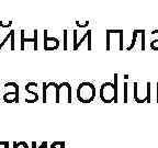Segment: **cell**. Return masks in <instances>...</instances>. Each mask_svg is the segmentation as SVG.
<instances>
[{"label":"cell","mask_w":158,"mask_h":148,"mask_svg":"<svg viewBox=\"0 0 158 148\" xmlns=\"http://www.w3.org/2000/svg\"><path fill=\"white\" fill-rule=\"evenodd\" d=\"M77 99L81 103H91L97 96V89L94 84L84 81L77 88Z\"/></svg>","instance_id":"3"},{"label":"cell","mask_w":158,"mask_h":148,"mask_svg":"<svg viewBox=\"0 0 158 148\" xmlns=\"http://www.w3.org/2000/svg\"><path fill=\"white\" fill-rule=\"evenodd\" d=\"M6 84L11 90L5 91L2 94V100L6 103H19V84L15 81H9Z\"/></svg>","instance_id":"8"},{"label":"cell","mask_w":158,"mask_h":148,"mask_svg":"<svg viewBox=\"0 0 158 148\" xmlns=\"http://www.w3.org/2000/svg\"><path fill=\"white\" fill-rule=\"evenodd\" d=\"M146 31L143 29H135L132 33V42L126 47V51L138 48L139 51H145L146 48Z\"/></svg>","instance_id":"6"},{"label":"cell","mask_w":158,"mask_h":148,"mask_svg":"<svg viewBox=\"0 0 158 148\" xmlns=\"http://www.w3.org/2000/svg\"><path fill=\"white\" fill-rule=\"evenodd\" d=\"M99 97L103 103H112V102L118 103L115 91H114V84L111 81H106L101 84Z\"/></svg>","instance_id":"5"},{"label":"cell","mask_w":158,"mask_h":148,"mask_svg":"<svg viewBox=\"0 0 158 148\" xmlns=\"http://www.w3.org/2000/svg\"><path fill=\"white\" fill-rule=\"evenodd\" d=\"M68 33L69 31L67 29H65L64 31H63V49L64 51H68L69 48H70V46H69V39H68Z\"/></svg>","instance_id":"13"},{"label":"cell","mask_w":158,"mask_h":148,"mask_svg":"<svg viewBox=\"0 0 158 148\" xmlns=\"http://www.w3.org/2000/svg\"><path fill=\"white\" fill-rule=\"evenodd\" d=\"M30 148H48V143L44 141L40 144V146H37L36 142H32V143H31V147Z\"/></svg>","instance_id":"15"},{"label":"cell","mask_w":158,"mask_h":148,"mask_svg":"<svg viewBox=\"0 0 158 148\" xmlns=\"http://www.w3.org/2000/svg\"><path fill=\"white\" fill-rule=\"evenodd\" d=\"M12 25V21H9V22L5 23L3 21H0V27H10Z\"/></svg>","instance_id":"19"},{"label":"cell","mask_w":158,"mask_h":148,"mask_svg":"<svg viewBox=\"0 0 158 148\" xmlns=\"http://www.w3.org/2000/svg\"><path fill=\"white\" fill-rule=\"evenodd\" d=\"M60 46V41L55 36H48V30L43 31V49L56 51Z\"/></svg>","instance_id":"9"},{"label":"cell","mask_w":158,"mask_h":148,"mask_svg":"<svg viewBox=\"0 0 158 148\" xmlns=\"http://www.w3.org/2000/svg\"><path fill=\"white\" fill-rule=\"evenodd\" d=\"M123 51L124 49V31L121 29L106 30V51Z\"/></svg>","instance_id":"2"},{"label":"cell","mask_w":158,"mask_h":148,"mask_svg":"<svg viewBox=\"0 0 158 148\" xmlns=\"http://www.w3.org/2000/svg\"><path fill=\"white\" fill-rule=\"evenodd\" d=\"M84 44L88 51L92 49V31L86 30L78 37V30H73V51H78Z\"/></svg>","instance_id":"4"},{"label":"cell","mask_w":158,"mask_h":148,"mask_svg":"<svg viewBox=\"0 0 158 148\" xmlns=\"http://www.w3.org/2000/svg\"><path fill=\"white\" fill-rule=\"evenodd\" d=\"M76 25L80 29V27H88L89 25V21H85L84 23H80L79 21H76Z\"/></svg>","instance_id":"17"},{"label":"cell","mask_w":158,"mask_h":148,"mask_svg":"<svg viewBox=\"0 0 158 148\" xmlns=\"http://www.w3.org/2000/svg\"><path fill=\"white\" fill-rule=\"evenodd\" d=\"M66 146V144H65V142H53L51 145H49L48 148H66L65 147Z\"/></svg>","instance_id":"16"},{"label":"cell","mask_w":158,"mask_h":148,"mask_svg":"<svg viewBox=\"0 0 158 148\" xmlns=\"http://www.w3.org/2000/svg\"><path fill=\"white\" fill-rule=\"evenodd\" d=\"M156 91H157V93H156V102L158 103V82H157V84H156Z\"/></svg>","instance_id":"20"},{"label":"cell","mask_w":158,"mask_h":148,"mask_svg":"<svg viewBox=\"0 0 158 148\" xmlns=\"http://www.w3.org/2000/svg\"><path fill=\"white\" fill-rule=\"evenodd\" d=\"M10 41V51H15V30H10L9 32L6 34V37L0 42V51Z\"/></svg>","instance_id":"11"},{"label":"cell","mask_w":158,"mask_h":148,"mask_svg":"<svg viewBox=\"0 0 158 148\" xmlns=\"http://www.w3.org/2000/svg\"><path fill=\"white\" fill-rule=\"evenodd\" d=\"M33 45V51L39 49V31L36 29L33 31V37H27L25 36V30L20 31V49L25 51L27 48V44Z\"/></svg>","instance_id":"7"},{"label":"cell","mask_w":158,"mask_h":148,"mask_svg":"<svg viewBox=\"0 0 158 148\" xmlns=\"http://www.w3.org/2000/svg\"><path fill=\"white\" fill-rule=\"evenodd\" d=\"M0 148H10V143L6 141L0 142Z\"/></svg>","instance_id":"18"},{"label":"cell","mask_w":158,"mask_h":148,"mask_svg":"<svg viewBox=\"0 0 158 148\" xmlns=\"http://www.w3.org/2000/svg\"><path fill=\"white\" fill-rule=\"evenodd\" d=\"M43 103H72V84L67 81L43 82Z\"/></svg>","instance_id":"1"},{"label":"cell","mask_w":158,"mask_h":148,"mask_svg":"<svg viewBox=\"0 0 158 148\" xmlns=\"http://www.w3.org/2000/svg\"><path fill=\"white\" fill-rule=\"evenodd\" d=\"M35 86H37V82H34V81L27 82V84L24 86L25 92L29 94V97L25 98V100H24L25 103H34V102L39 101L40 96H39V93H37L36 89H35V90H32Z\"/></svg>","instance_id":"10"},{"label":"cell","mask_w":158,"mask_h":148,"mask_svg":"<svg viewBox=\"0 0 158 148\" xmlns=\"http://www.w3.org/2000/svg\"><path fill=\"white\" fill-rule=\"evenodd\" d=\"M124 82H123V103H127L128 102V89H130V82L127 81L128 76L125 75L124 76Z\"/></svg>","instance_id":"12"},{"label":"cell","mask_w":158,"mask_h":148,"mask_svg":"<svg viewBox=\"0 0 158 148\" xmlns=\"http://www.w3.org/2000/svg\"><path fill=\"white\" fill-rule=\"evenodd\" d=\"M12 148H30L29 144L27 142H13L12 143Z\"/></svg>","instance_id":"14"}]
</instances>
